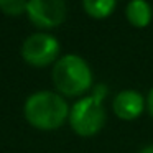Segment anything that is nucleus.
Returning a JSON list of instances; mask_svg holds the SVG:
<instances>
[{"instance_id": "nucleus-1", "label": "nucleus", "mask_w": 153, "mask_h": 153, "mask_svg": "<svg viewBox=\"0 0 153 153\" xmlns=\"http://www.w3.org/2000/svg\"><path fill=\"white\" fill-rule=\"evenodd\" d=\"M109 87L104 82H99L92 87L89 96L77 99L69 110V125L73 132L79 137L89 138L102 130L107 120V110L104 105Z\"/></svg>"}, {"instance_id": "nucleus-2", "label": "nucleus", "mask_w": 153, "mask_h": 153, "mask_svg": "<svg viewBox=\"0 0 153 153\" xmlns=\"http://www.w3.org/2000/svg\"><path fill=\"white\" fill-rule=\"evenodd\" d=\"M71 107L61 94L53 91H38L28 96L23 115L31 127L38 130H56L69 119Z\"/></svg>"}, {"instance_id": "nucleus-3", "label": "nucleus", "mask_w": 153, "mask_h": 153, "mask_svg": "<svg viewBox=\"0 0 153 153\" xmlns=\"http://www.w3.org/2000/svg\"><path fill=\"white\" fill-rule=\"evenodd\" d=\"M51 79L63 97H81L94 87L92 69L79 54H64L54 63Z\"/></svg>"}, {"instance_id": "nucleus-4", "label": "nucleus", "mask_w": 153, "mask_h": 153, "mask_svg": "<svg viewBox=\"0 0 153 153\" xmlns=\"http://www.w3.org/2000/svg\"><path fill=\"white\" fill-rule=\"evenodd\" d=\"M22 58L35 68H45L59 59V41L45 31L33 33L22 45Z\"/></svg>"}, {"instance_id": "nucleus-5", "label": "nucleus", "mask_w": 153, "mask_h": 153, "mask_svg": "<svg viewBox=\"0 0 153 153\" xmlns=\"http://www.w3.org/2000/svg\"><path fill=\"white\" fill-rule=\"evenodd\" d=\"M66 0H28L27 15L36 28L51 30L66 20Z\"/></svg>"}, {"instance_id": "nucleus-6", "label": "nucleus", "mask_w": 153, "mask_h": 153, "mask_svg": "<svg viewBox=\"0 0 153 153\" xmlns=\"http://www.w3.org/2000/svg\"><path fill=\"white\" fill-rule=\"evenodd\" d=\"M112 110L120 120H135L146 110V97L135 89H123L112 99Z\"/></svg>"}, {"instance_id": "nucleus-7", "label": "nucleus", "mask_w": 153, "mask_h": 153, "mask_svg": "<svg viewBox=\"0 0 153 153\" xmlns=\"http://www.w3.org/2000/svg\"><path fill=\"white\" fill-rule=\"evenodd\" d=\"M125 18L135 28L148 27L152 18H153L152 5L146 0H132L125 7Z\"/></svg>"}, {"instance_id": "nucleus-8", "label": "nucleus", "mask_w": 153, "mask_h": 153, "mask_svg": "<svg viewBox=\"0 0 153 153\" xmlns=\"http://www.w3.org/2000/svg\"><path fill=\"white\" fill-rule=\"evenodd\" d=\"M117 0H82V8L91 18L104 20L114 13Z\"/></svg>"}, {"instance_id": "nucleus-9", "label": "nucleus", "mask_w": 153, "mask_h": 153, "mask_svg": "<svg viewBox=\"0 0 153 153\" xmlns=\"http://www.w3.org/2000/svg\"><path fill=\"white\" fill-rule=\"evenodd\" d=\"M28 0H0V10L5 15L18 17L22 13H27Z\"/></svg>"}, {"instance_id": "nucleus-10", "label": "nucleus", "mask_w": 153, "mask_h": 153, "mask_svg": "<svg viewBox=\"0 0 153 153\" xmlns=\"http://www.w3.org/2000/svg\"><path fill=\"white\" fill-rule=\"evenodd\" d=\"M146 110H148V114L153 117V87L150 89L148 96H146Z\"/></svg>"}, {"instance_id": "nucleus-11", "label": "nucleus", "mask_w": 153, "mask_h": 153, "mask_svg": "<svg viewBox=\"0 0 153 153\" xmlns=\"http://www.w3.org/2000/svg\"><path fill=\"white\" fill-rule=\"evenodd\" d=\"M138 153H153V143H150V145H145Z\"/></svg>"}, {"instance_id": "nucleus-12", "label": "nucleus", "mask_w": 153, "mask_h": 153, "mask_svg": "<svg viewBox=\"0 0 153 153\" xmlns=\"http://www.w3.org/2000/svg\"><path fill=\"white\" fill-rule=\"evenodd\" d=\"M128 2H132V0H128Z\"/></svg>"}]
</instances>
